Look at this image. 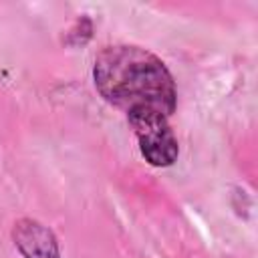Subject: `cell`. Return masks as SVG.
I'll return each instance as SVG.
<instances>
[{
	"label": "cell",
	"mask_w": 258,
	"mask_h": 258,
	"mask_svg": "<svg viewBox=\"0 0 258 258\" xmlns=\"http://www.w3.org/2000/svg\"><path fill=\"white\" fill-rule=\"evenodd\" d=\"M93 83L99 95L125 113L155 109L167 117L177 107V87L165 62L137 44L103 46L93 62Z\"/></svg>",
	"instance_id": "cell-1"
},
{
	"label": "cell",
	"mask_w": 258,
	"mask_h": 258,
	"mask_svg": "<svg viewBox=\"0 0 258 258\" xmlns=\"http://www.w3.org/2000/svg\"><path fill=\"white\" fill-rule=\"evenodd\" d=\"M125 115L137 137L139 153L149 165L169 167L177 161L179 143L167 115L155 109H133Z\"/></svg>",
	"instance_id": "cell-2"
},
{
	"label": "cell",
	"mask_w": 258,
	"mask_h": 258,
	"mask_svg": "<svg viewBox=\"0 0 258 258\" xmlns=\"http://www.w3.org/2000/svg\"><path fill=\"white\" fill-rule=\"evenodd\" d=\"M10 236L22 258H62L54 232L34 218L16 220Z\"/></svg>",
	"instance_id": "cell-3"
}]
</instances>
